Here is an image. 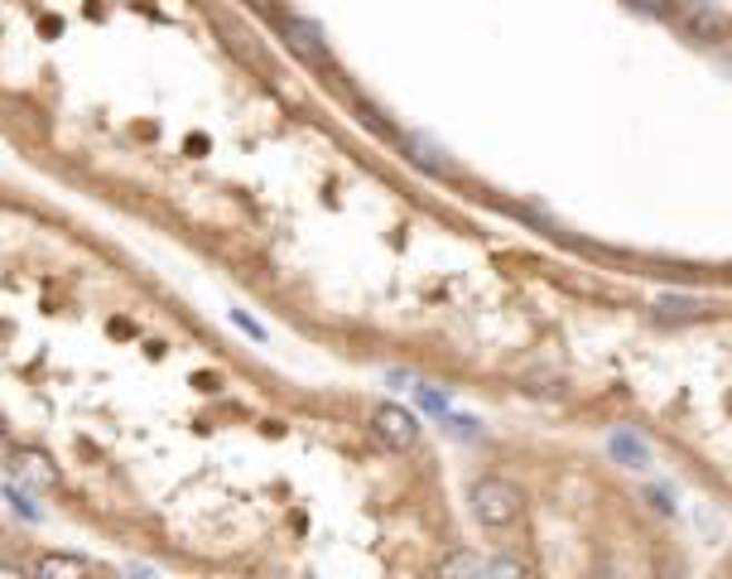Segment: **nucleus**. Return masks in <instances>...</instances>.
I'll return each mask as SVG.
<instances>
[{"label":"nucleus","mask_w":732,"mask_h":579,"mask_svg":"<svg viewBox=\"0 0 732 579\" xmlns=\"http://www.w3.org/2000/svg\"><path fill=\"white\" fill-rule=\"evenodd\" d=\"M467 512H473L477 527L506 531L525 517V492L502 473H477L473 483H467Z\"/></svg>","instance_id":"nucleus-1"},{"label":"nucleus","mask_w":732,"mask_h":579,"mask_svg":"<svg viewBox=\"0 0 732 579\" xmlns=\"http://www.w3.org/2000/svg\"><path fill=\"white\" fill-rule=\"evenodd\" d=\"M680 29H684V39H694V43H728L732 39V20L719 10V6H709V0H675V14H670Z\"/></svg>","instance_id":"nucleus-2"},{"label":"nucleus","mask_w":732,"mask_h":579,"mask_svg":"<svg viewBox=\"0 0 732 579\" xmlns=\"http://www.w3.org/2000/svg\"><path fill=\"white\" fill-rule=\"evenodd\" d=\"M280 35H285L295 58H304V63H314V68H333V49L314 20H304V14H280Z\"/></svg>","instance_id":"nucleus-3"},{"label":"nucleus","mask_w":732,"mask_h":579,"mask_svg":"<svg viewBox=\"0 0 732 579\" xmlns=\"http://www.w3.org/2000/svg\"><path fill=\"white\" fill-rule=\"evenodd\" d=\"M372 430L390 449H415L419 444V415L405 411V405H376V411H372Z\"/></svg>","instance_id":"nucleus-4"},{"label":"nucleus","mask_w":732,"mask_h":579,"mask_svg":"<svg viewBox=\"0 0 732 579\" xmlns=\"http://www.w3.org/2000/svg\"><path fill=\"white\" fill-rule=\"evenodd\" d=\"M607 454L622 463V469H651V444L632 430H612L607 434Z\"/></svg>","instance_id":"nucleus-5"},{"label":"nucleus","mask_w":732,"mask_h":579,"mask_svg":"<svg viewBox=\"0 0 732 579\" xmlns=\"http://www.w3.org/2000/svg\"><path fill=\"white\" fill-rule=\"evenodd\" d=\"M661 324H694V318H709V304L704 300H690V295H665V300H655V310H651Z\"/></svg>","instance_id":"nucleus-6"},{"label":"nucleus","mask_w":732,"mask_h":579,"mask_svg":"<svg viewBox=\"0 0 732 579\" xmlns=\"http://www.w3.org/2000/svg\"><path fill=\"white\" fill-rule=\"evenodd\" d=\"M14 473H20L24 483H34V488H53L58 483L53 463L43 459V454H14Z\"/></svg>","instance_id":"nucleus-7"},{"label":"nucleus","mask_w":732,"mask_h":579,"mask_svg":"<svg viewBox=\"0 0 732 579\" xmlns=\"http://www.w3.org/2000/svg\"><path fill=\"white\" fill-rule=\"evenodd\" d=\"M444 575H492V560H477V556H448V560H444Z\"/></svg>","instance_id":"nucleus-8"},{"label":"nucleus","mask_w":732,"mask_h":579,"mask_svg":"<svg viewBox=\"0 0 732 579\" xmlns=\"http://www.w3.org/2000/svg\"><path fill=\"white\" fill-rule=\"evenodd\" d=\"M87 560H72V556H43L39 560V575H82Z\"/></svg>","instance_id":"nucleus-9"},{"label":"nucleus","mask_w":732,"mask_h":579,"mask_svg":"<svg viewBox=\"0 0 732 579\" xmlns=\"http://www.w3.org/2000/svg\"><path fill=\"white\" fill-rule=\"evenodd\" d=\"M632 10H646V14H675V0H626Z\"/></svg>","instance_id":"nucleus-10"},{"label":"nucleus","mask_w":732,"mask_h":579,"mask_svg":"<svg viewBox=\"0 0 732 579\" xmlns=\"http://www.w3.org/2000/svg\"><path fill=\"white\" fill-rule=\"evenodd\" d=\"M6 502H14V512H20V517H29V521L39 517V512H34V502H29L20 488H6Z\"/></svg>","instance_id":"nucleus-11"},{"label":"nucleus","mask_w":732,"mask_h":579,"mask_svg":"<svg viewBox=\"0 0 732 579\" xmlns=\"http://www.w3.org/2000/svg\"><path fill=\"white\" fill-rule=\"evenodd\" d=\"M0 575H24V565H20V560H6V556H0Z\"/></svg>","instance_id":"nucleus-12"},{"label":"nucleus","mask_w":732,"mask_h":579,"mask_svg":"<svg viewBox=\"0 0 732 579\" xmlns=\"http://www.w3.org/2000/svg\"><path fill=\"white\" fill-rule=\"evenodd\" d=\"M251 6H260V10H270V14H275V0H251Z\"/></svg>","instance_id":"nucleus-13"},{"label":"nucleus","mask_w":732,"mask_h":579,"mask_svg":"<svg viewBox=\"0 0 732 579\" xmlns=\"http://www.w3.org/2000/svg\"><path fill=\"white\" fill-rule=\"evenodd\" d=\"M10 454V444H6V434H0V459H6Z\"/></svg>","instance_id":"nucleus-14"}]
</instances>
